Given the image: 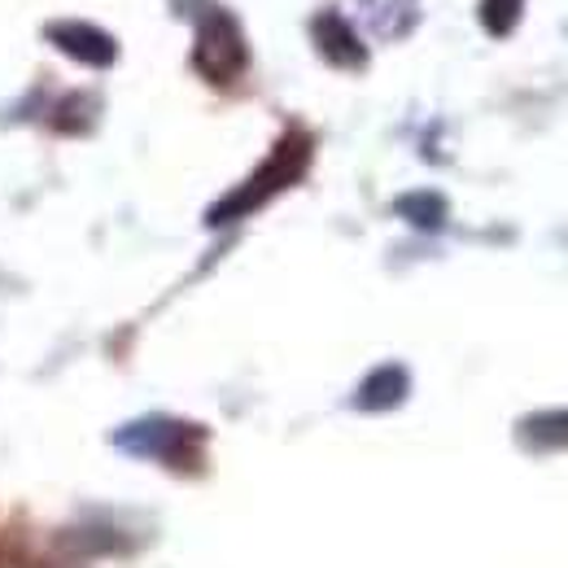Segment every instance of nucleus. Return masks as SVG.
<instances>
[{
    "label": "nucleus",
    "mask_w": 568,
    "mask_h": 568,
    "mask_svg": "<svg viewBox=\"0 0 568 568\" xmlns=\"http://www.w3.org/2000/svg\"><path fill=\"white\" fill-rule=\"evenodd\" d=\"M302 166H306V141L302 136H293V141H284L272 158H267V166L241 189V193H232L227 202H219L211 211V223H223V219H236V214L254 211L258 202H267L272 193H281L284 184H293L297 175H302Z\"/></svg>",
    "instance_id": "obj_2"
},
{
    "label": "nucleus",
    "mask_w": 568,
    "mask_h": 568,
    "mask_svg": "<svg viewBox=\"0 0 568 568\" xmlns=\"http://www.w3.org/2000/svg\"><path fill=\"white\" fill-rule=\"evenodd\" d=\"M520 9H525V0H481V27L490 36H507L520 22Z\"/></svg>",
    "instance_id": "obj_9"
},
{
    "label": "nucleus",
    "mask_w": 568,
    "mask_h": 568,
    "mask_svg": "<svg viewBox=\"0 0 568 568\" xmlns=\"http://www.w3.org/2000/svg\"><path fill=\"white\" fill-rule=\"evenodd\" d=\"M407 389H412V381H407V367H398V363H385V367L367 372V381L358 385L355 403L363 407V412H389V407H398V403L407 398Z\"/></svg>",
    "instance_id": "obj_6"
},
{
    "label": "nucleus",
    "mask_w": 568,
    "mask_h": 568,
    "mask_svg": "<svg viewBox=\"0 0 568 568\" xmlns=\"http://www.w3.org/2000/svg\"><path fill=\"white\" fill-rule=\"evenodd\" d=\"M49 40L62 53H71L74 62H88V67H110L114 53H119L114 40L97 27H88V22H58V27H49Z\"/></svg>",
    "instance_id": "obj_4"
},
{
    "label": "nucleus",
    "mask_w": 568,
    "mask_h": 568,
    "mask_svg": "<svg viewBox=\"0 0 568 568\" xmlns=\"http://www.w3.org/2000/svg\"><path fill=\"white\" fill-rule=\"evenodd\" d=\"M398 214H407L416 227H442V219H446V202H442L437 193H412V197H403V202H398Z\"/></svg>",
    "instance_id": "obj_7"
},
{
    "label": "nucleus",
    "mask_w": 568,
    "mask_h": 568,
    "mask_svg": "<svg viewBox=\"0 0 568 568\" xmlns=\"http://www.w3.org/2000/svg\"><path fill=\"white\" fill-rule=\"evenodd\" d=\"M525 437L538 446H568V412H547L525 425Z\"/></svg>",
    "instance_id": "obj_8"
},
{
    "label": "nucleus",
    "mask_w": 568,
    "mask_h": 568,
    "mask_svg": "<svg viewBox=\"0 0 568 568\" xmlns=\"http://www.w3.org/2000/svg\"><path fill=\"white\" fill-rule=\"evenodd\" d=\"M197 428L180 425V420H166V416H149V420H136V425L119 428V446L132 450V455H144V459H158V464H193V450H197Z\"/></svg>",
    "instance_id": "obj_3"
},
{
    "label": "nucleus",
    "mask_w": 568,
    "mask_h": 568,
    "mask_svg": "<svg viewBox=\"0 0 568 568\" xmlns=\"http://www.w3.org/2000/svg\"><path fill=\"white\" fill-rule=\"evenodd\" d=\"M197 71L206 74L211 83H232L236 74L245 71L250 53H245V36L236 27V18L219 4H206L197 13Z\"/></svg>",
    "instance_id": "obj_1"
},
{
    "label": "nucleus",
    "mask_w": 568,
    "mask_h": 568,
    "mask_svg": "<svg viewBox=\"0 0 568 568\" xmlns=\"http://www.w3.org/2000/svg\"><path fill=\"white\" fill-rule=\"evenodd\" d=\"M315 44H320V53L333 62V67H363L367 62V49H363V40L355 36V27L342 18V13H320L315 18Z\"/></svg>",
    "instance_id": "obj_5"
}]
</instances>
